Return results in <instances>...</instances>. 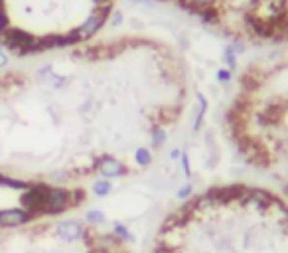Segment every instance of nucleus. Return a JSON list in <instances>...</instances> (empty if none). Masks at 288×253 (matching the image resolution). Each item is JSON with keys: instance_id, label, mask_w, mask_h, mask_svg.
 I'll list each match as a JSON object with an SVG mask.
<instances>
[{"instance_id": "f257e3e1", "label": "nucleus", "mask_w": 288, "mask_h": 253, "mask_svg": "<svg viewBox=\"0 0 288 253\" xmlns=\"http://www.w3.org/2000/svg\"><path fill=\"white\" fill-rule=\"evenodd\" d=\"M223 125L237 155L274 180L288 200V48L241 69Z\"/></svg>"}, {"instance_id": "7ed1b4c3", "label": "nucleus", "mask_w": 288, "mask_h": 253, "mask_svg": "<svg viewBox=\"0 0 288 253\" xmlns=\"http://www.w3.org/2000/svg\"><path fill=\"white\" fill-rule=\"evenodd\" d=\"M32 216L26 212V210H2L0 212V225H6V227H16V225H22L26 221H30Z\"/></svg>"}, {"instance_id": "f03ea898", "label": "nucleus", "mask_w": 288, "mask_h": 253, "mask_svg": "<svg viewBox=\"0 0 288 253\" xmlns=\"http://www.w3.org/2000/svg\"><path fill=\"white\" fill-rule=\"evenodd\" d=\"M213 32L249 46L288 48V0H160Z\"/></svg>"}, {"instance_id": "20e7f679", "label": "nucleus", "mask_w": 288, "mask_h": 253, "mask_svg": "<svg viewBox=\"0 0 288 253\" xmlns=\"http://www.w3.org/2000/svg\"><path fill=\"white\" fill-rule=\"evenodd\" d=\"M6 60H8V58H6L2 52H0V67H2V65H6Z\"/></svg>"}]
</instances>
